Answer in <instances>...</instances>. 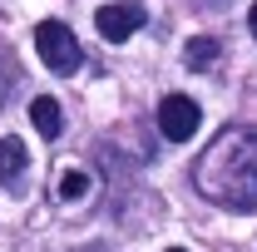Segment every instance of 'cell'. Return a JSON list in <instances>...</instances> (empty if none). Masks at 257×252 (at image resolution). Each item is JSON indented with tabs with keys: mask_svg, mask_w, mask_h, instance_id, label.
<instances>
[{
	"mask_svg": "<svg viewBox=\"0 0 257 252\" xmlns=\"http://www.w3.org/2000/svg\"><path fill=\"white\" fill-rule=\"evenodd\" d=\"M193 183L218 208L257 213V134L252 129H223L203 149V158L193 163Z\"/></svg>",
	"mask_w": 257,
	"mask_h": 252,
	"instance_id": "obj_1",
	"label": "cell"
},
{
	"mask_svg": "<svg viewBox=\"0 0 257 252\" xmlns=\"http://www.w3.org/2000/svg\"><path fill=\"white\" fill-rule=\"evenodd\" d=\"M247 30H252V40H257V5L247 10Z\"/></svg>",
	"mask_w": 257,
	"mask_h": 252,
	"instance_id": "obj_10",
	"label": "cell"
},
{
	"mask_svg": "<svg viewBox=\"0 0 257 252\" xmlns=\"http://www.w3.org/2000/svg\"><path fill=\"white\" fill-rule=\"evenodd\" d=\"M10 89H15V64L0 55V109H5V99H10Z\"/></svg>",
	"mask_w": 257,
	"mask_h": 252,
	"instance_id": "obj_9",
	"label": "cell"
},
{
	"mask_svg": "<svg viewBox=\"0 0 257 252\" xmlns=\"http://www.w3.org/2000/svg\"><path fill=\"white\" fill-rule=\"evenodd\" d=\"M55 193H60L64 203H69V198H84V193H89V178H84L79 168H69V173H60V183H55Z\"/></svg>",
	"mask_w": 257,
	"mask_h": 252,
	"instance_id": "obj_8",
	"label": "cell"
},
{
	"mask_svg": "<svg viewBox=\"0 0 257 252\" xmlns=\"http://www.w3.org/2000/svg\"><path fill=\"white\" fill-rule=\"evenodd\" d=\"M144 20H149V10L139 0H114V5L94 10V25L104 40H128L134 30H144Z\"/></svg>",
	"mask_w": 257,
	"mask_h": 252,
	"instance_id": "obj_4",
	"label": "cell"
},
{
	"mask_svg": "<svg viewBox=\"0 0 257 252\" xmlns=\"http://www.w3.org/2000/svg\"><path fill=\"white\" fill-rule=\"evenodd\" d=\"M30 124L40 129V139H60V129H64L60 104H55L50 94H35V99H30Z\"/></svg>",
	"mask_w": 257,
	"mask_h": 252,
	"instance_id": "obj_6",
	"label": "cell"
},
{
	"mask_svg": "<svg viewBox=\"0 0 257 252\" xmlns=\"http://www.w3.org/2000/svg\"><path fill=\"white\" fill-rule=\"evenodd\" d=\"M35 50L55 74H74L84 64V50H79V40H74V30L64 20H40L35 25Z\"/></svg>",
	"mask_w": 257,
	"mask_h": 252,
	"instance_id": "obj_2",
	"label": "cell"
},
{
	"mask_svg": "<svg viewBox=\"0 0 257 252\" xmlns=\"http://www.w3.org/2000/svg\"><path fill=\"white\" fill-rule=\"evenodd\" d=\"M183 64H188V69H213V64H218V40H213V35H198V40H188Z\"/></svg>",
	"mask_w": 257,
	"mask_h": 252,
	"instance_id": "obj_7",
	"label": "cell"
},
{
	"mask_svg": "<svg viewBox=\"0 0 257 252\" xmlns=\"http://www.w3.org/2000/svg\"><path fill=\"white\" fill-rule=\"evenodd\" d=\"M168 252H183V247H168Z\"/></svg>",
	"mask_w": 257,
	"mask_h": 252,
	"instance_id": "obj_11",
	"label": "cell"
},
{
	"mask_svg": "<svg viewBox=\"0 0 257 252\" xmlns=\"http://www.w3.org/2000/svg\"><path fill=\"white\" fill-rule=\"evenodd\" d=\"M198 124H203V109L188 94H168L159 104V129H163L168 144H188L193 134H198Z\"/></svg>",
	"mask_w": 257,
	"mask_h": 252,
	"instance_id": "obj_3",
	"label": "cell"
},
{
	"mask_svg": "<svg viewBox=\"0 0 257 252\" xmlns=\"http://www.w3.org/2000/svg\"><path fill=\"white\" fill-rule=\"evenodd\" d=\"M25 168H30L25 144H20V139H0V183L10 193H20L25 188Z\"/></svg>",
	"mask_w": 257,
	"mask_h": 252,
	"instance_id": "obj_5",
	"label": "cell"
}]
</instances>
